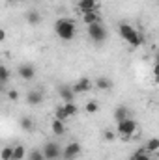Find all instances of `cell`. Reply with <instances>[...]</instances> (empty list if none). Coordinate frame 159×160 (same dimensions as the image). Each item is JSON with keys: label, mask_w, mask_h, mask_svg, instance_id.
Masks as SVG:
<instances>
[{"label": "cell", "mask_w": 159, "mask_h": 160, "mask_svg": "<svg viewBox=\"0 0 159 160\" xmlns=\"http://www.w3.org/2000/svg\"><path fill=\"white\" fill-rule=\"evenodd\" d=\"M54 32L62 41H71L77 34V28L71 19H58L54 22Z\"/></svg>", "instance_id": "obj_1"}, {"label": "cell", "mask_w": 159, "mask_h": 160, "mask_svg": "<svg viewBox=\"0 0 159 160\" xmlns=\"http://www.w3.org/2000/svg\"><path fill=\"white\" fill-rule=\"evenodd\" d=\"M118 32H120V36H122V39L123 41H127L133 48H139L140 45H142V36H140V32L139 30H135L131 24H127V22H122L118 26Z\"/></svg>", "instance_id": "obj_2"}, {"label": "cell", "mask_w": 159, "mask_h": 160, "mask_svg": "<svg viewBox=\"0 0 159 160\" xmlns=\"http://www.w3.org/2000/svg\"><path fill=\"white\" fill-rule=\"evenodd\" d=\"M135 130H137V121L135 119H129V118H127L125 121L116 123V132L120 134L122 142H129L131 136L135 134Z\"/></svg>", "instance_id": "obj_3"}, {"label": "cell", "mask_w": 159, "mask_h": 160, "mask_svg": "<svg viewBox=\"0 0 159 160\" xmlns=\"http://www.w3.org/2000/svg\"><path fill=\"white\" fill-rule=\"evenodd\" d=\"M86 32H88V38L94 41L96 45H101V43H105V41H107V28H105L101 22L88 24Z\"/></svg>", "instance_id": "obj_4"}, {"label": "cell", "mask_w": 159, "mask_h": 160, "mask_svg": "<svg viewBox=\"0 0 159 160\" xmlns=\"http://www.w3.org/2000/svg\"><path fill=\"white\" fill-rule=\"evenodd\" d=\"M43 155H45V158L47 160H58L62 155H64V151L60 149V145L56 143V142H47L45 145H43Z\"/></svg>", "instance_id": "obj_5"}, {"label": "cell", "mask_w": 159, "mask_h": 160, "mask_svg": "<svg viewBox=\"0 0 159 160\" xmlns=\"http://www.w3.org/2000/svg\"><path fill=\"white\" fill-rule=\"evenodd\" d=\"M80 151H82V147H80V143L79 142H71V143H68L66 145V149H64V158L66 160H73V158H77L80 155Z\"/></svg>", "instance_id": "obj_6"}, {"label": "cell", "mask_w": 159, "mask_h": 160, "mask_svg": "<svg viewBox=\"0 0 159 160\" xmlns=\"http://www.w3.org/2000/svg\"><path fill=\"white\" fill-rule=\"evenodd\" d=\"M92 88H94V82L88 78V77H80V78L73 84V91H75V93H88Z\"/></svg>", "instance_id": "obj_7"}, {"label": "cell", "mask_w": 159, "mask_h": 160, "mask_svg": "<svg viewBox=\"0 0 159 160\" xmlns=\"http://www.w3.org/2000/svg\"><path fill=\"white\" fill-rule=\"evenodd\" d=\"M19 77L23 80H32L36 77V67L32 63H23L19 65Z\"/></svg>", "instance_id": "obj_8"}, {"label": "cell", "mask_w": 159, "mask_h": 160, "mask_svg": "<svg viewBox=\"0 0 159 160\" xmlns=\"http://www.w3.org/2000/svg\"><path fill=\"white\" fill-rule=\"evenodd\" d=\"M58 95H60V99H64L66 102H75L73 86H60V88H58Z\"/></svg>", "instance_id": "obj_9"}, {"label": "cell", "mask_w": 159, "mask_h": 160, "mask_svg": "<svg viewBox=\"0 0 159 160\" xmlns=\"http://www.w3.org/2000/svg\"><path fill=\"white\" fill-rule=\"evenodd\" d=\"M77 6L82 13H88V11H97L99 2L97 0H77Z\"/></svg>", "instance_id": "obj_10"}, {"label": "cell", "mask_w": 159, "mask_h": 160, "mask_svg": "<svg viewBox=\"0 0 159 160\" xmlns=\"http://www.w3.org/2000/svg\"><path fill=\"white\" fill-rule=\"evenodd\" d=\"M26 102L30 104V106H38L43 102V93H41L40 89H30L28 93H26Z\"/></svg>", "instance_id": "obj_11"}, {"label": "cell", "mask_w": 159, "mask_h": 160, "mask_svg": "<svg viewBox=\"0 0 159 160\" xmlns=\"http://www.w3.org/2000/svg\"><path fill=\"white\" fill-rule=\"evenodd\" d=\"M51 128H52V132H54V136H64L66 134V125H64V121L60 119H52V123H51Z\"/></svg>", "instance_id": "obj_12"}, {"label": "cell", "mask_w": 159, "mask_h": 160, "mask_svg": "<svg viewBox=\"0 0 159 160\" xmlns=\"http://www.w3.org/2000/svg\"><path fill=\"white\" fill-rule=\"evenodd\" d=\"M82 21L88 26V24H94V22H101V17H99L97 11H88V13H82Z\"/></svg>", "instance_id": "obj_13"}, {"label": "cell", "mask_w": 159, "mask_h": 160, "mask_svg": "<svg viewBox=\"0 0 159 160\" xmlns=\"http://www.w3.org/2000/svg\"><path fill=\"white\" fill-rule=\"evenodd\" d=\"M96 88L101 91H109L112 88V80L107 78V77H99V78H96Z\"/></svg>", "instance_id": "obj_14"}, {"label": "cell", "mask_w": 159, "mask_h": 160, "mask_svg": "<svg viewBox=\"0 0 159 160\" xmlns=\"http://www.w3.org/2000/svg\"><path fill=\"white\" fill-rule=\"evenodd\" d=\"M26 22L28 24H32V26H36V24H40L41 22V15L40 11H36V9H30V11H26Z\"/></svg>", "instance_id": "obj_15"}, {"label": "cell", "mask_w": 159, "mask_h": 160, "mask_svg": "<svg viewBox=\"0 0 159 160\" xmlns=\"http://www.w3.org/2000/svg\"><path fill=\"white\" fill-rule=\"evenodd\" d=\"M19 125H21V128H23V130H26V132L34 130V119H32V118H28V116L21 118V121H19Z\"/></svg>", "instance_id": "obj_16"}, {"label": "cell", "mask_w": 159, "mask_h": 160, "mask_svg": "<svg viewBox=\"0 0 159 160\" xmlns=\"http://www.w3.org/2000/svg\"><path fill=\"white\" fill-rule=\"evenodd\" d=\"M125 119H127V108L125 106H118L114 110V121L120 123V121H125Z\"/></svg>", "instance_id": "obj_17"}, {"label": "cell", "mask_w": 159, "mask_h": 160, "mask_svg": "<svg viewBox=\"0 0 159 160\" xmlns=\"http://www.w3.org/2000/svg\"><path fill=\"white\" fill-rule=\"evenodd\" d=\"M150 155H152V153H148V151H146V147H144V149L135 151V153H133V157H131V160H152V158H150Z\"/></svg>", "instance_id": "obj_18"}, {"label": "cell", "mask_w": 159, "mask_h": 160, "mask_svg": "<svg viewBox=\"0 0 159 160\" xmlns=\"http://www.w3.org/2000/svg\"><path fill=\"white\" fill-rule=\"evenodd\" d=\"M25 157H26L25 145H15V147H13V160H23Z\"/></svg>", "instance_id": "obj_19"}, {"label": "cell", "mask_w": 159, "mask_h": 160, "mask_svg": "<svg viewBox=\"0 0 159 160\" xmlns=\"http://www.w3.org/2000/svg\"><path fill=\"white\" fill-rule=\"evenodd\" d=\"M146 151H148V153H157L159 151V138H152V140H148V143H146Z\"/></svg>", "instance_id": "obj_20"}, {"label": "cell", "mask_w": 159, "mask_h": 160, "mask_svg": "<svg viewBox=\"0 0 159 160\" xmlns=\"http://www.w3.org/2000/svg\"><path fill=\"white\" fill-rule=\"evenodd\" d=\"M54 118H56V119H60V121H66L69 116H68V112H66V108H64V106H58V108L54 110Z\"/></svg>", "instance_id": "obj_21"}, {"label": "cell", "mask_w": 159, "mask_h": 160, "mask_svg": "<svg viewBox=\"0 0 159 160\" xmlns=\"http://www.w3.org/2000/svg\"><path fill=\"white\" fill-rule=\"evenodd\" d=\"M28 160H47V158H45L43 151H40V149H34V151H30V153H28Z\"/></svg>", "instance_id": "obj_22"}, {"label": "cell", "mask_w": 159, "mask_h": 160, "mask_svg": "<svg viewBox=\"0 0 159 160\" xmlns=\"http://www.w3.org/2000/svg\"><path fill=\"white\" fill-rule=\"evenodd\" d=\"M84 110H86L88 114H96V112L99 110V104H97L96 101H88V102H86V106H84Z\"/></svg>", "instance_id": "obj_23"}, {"label": "cell", "mask_w": 159, "mask_h": 160, "mask_svg": "<svg viewBox=\"0 0 159 160\" xmlns=\"http://www.w3.org/2000/svg\"><path fill=\"white\" fill-rule=\"evenodd\" d=\"M64 108H66V112H68V116H69V118H71V116H75V114L79 112L75 102H66V104H64Z\"/></svg>", "instance_id": "obj_24"}, {"label": "cell", "mask_w": 159, "mask_h": 160, "mask_svg": "<svg viewBox=\"0 0 159 160\" xmlns=\"http://www.w3.org/2000/svg\"><path fill=\"white\" fill-rule=\"evenodd\" d=\"M0 157H2V160H13V147H4Z\"/></svg>", "instance_id": "obj_25"}, {"label": "cell", "mask_w": 159, "mask_h": 160, "mask_svg": "<svg viewBox=\"0 0 159 160\" xmlns=\"http://www.w3.org/2000/svg\"><path fill=\"white\" fill-rule=\"evenodd\" d=\"M8 80H9V71H8L6 65H2L0 67V82L2 84H8Z\"/></svg>", "instance_id": "obj_26"}, {"label": "cell", "mask_w": 159, "mask_h": 160, "mask_svg": "<svg viewBox=\"0 0 159 160\" xmlns=\"http://www.w3.org/2000/svg\"><path fill=\"white\" fill-rule=\"evenodd\" d=\"M103 140H105V142H114V140H116V134H114L112 130H105V132H103Z\"/></svg>", "instance_id": "obj_27"}, {"label": "cell", "mask_w": 159, "mask_h": 160, "mask_svg": "<svg viewBox=\"0 0 159 160\" xmlns=\"http://www.w3.org/2000/svg\"><path fill=\"white\" fill-rule=\"evenodd\" d=\"M8 99H9V101H17V99H19V91H17V89H9V91H8Z\"/></svg>", "instance_id": "obj_28"}, {"label": "cell", "mask_w": 159, "mask_h": 160, "mask_svg": "<svg viewBox=\"0 0 159 160\" xmlns=\"http://www.w3.org/2000/svg\"><path fill=\"white\" fill-rule=\"evenodd\" d=\"M154 78H156V84H159V63L154 65Z\"/></svg>", "instance_id": "obj_29"}, {"label": "cell", "mask_w": 159, "mask_h": 160, "mask_svg": "<svg viewBox=\"0 0 159 160\" xmlns=\"http://www.w3.org/2000/svg\"><path fill=\"white\" fill-rule=\"evenodd\" d=\"M156 63H159V52L156 54Z\"/></svg>", "instance_id": "obj_30"}, {"label": "cell", "mask_w": 159, "mask_h": 160, "mask_svg": "<svg viewBox=\"0 0 159 160\" xmlns=\"http://www.w3.org/2000/svg\"><path fill=\"white\" fill-rule=\"evenodd\" d=\"M157 158H159V151H157Z\"/></svg>", "instance_id": "obj_31"}, {"label": "cell", "mask_w": 159, "mask_h": 160, "mask_svg": "<svg viewBox=\"0 0 159 160\" xmlns=\"http://www.w3.org/2000/svg\"><path fill=\"white\" fill-rule=\"evenodd\" d=\"M13 2H19V0H13Z\"/></svg>", "instance_id": "obj_32"}, {"label": "cell", "mask_w": 159, "mask_h": 160, "mask_svg": "<svg viewBox=\"0 0 159 160\" xmlns=\"http://www.w3.org/2000/svg\"><path fill=\"white\" fill-rule=\"evenodd\" d=\"M64 2H68V0H64Z\"/></svg>", "instance_id": "obj_33"}, {"label": "cell", "mask_w": 159, "mask_h": 160, "mask_svg": "<svg viewBox=\"0 0 159 160\" xmlns=\"http://www.w3.org/2000/svg\"><path fill=\"white\" fill-rule=\"evenodd\" d=\"M97 2H99V0H97Z\"/></svg>", "instance_id": "obj_34"}]
</instances>
